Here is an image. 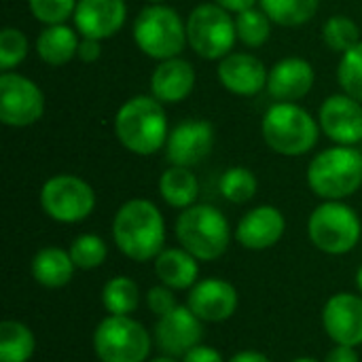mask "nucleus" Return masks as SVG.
<instances>
[{"instance_id":"nucleus-26","label":"nucleus","mask_w":362,"mask_h":362,"mask_svg":"<svg viewBox=\"0 0 362 362\" xmlns=\"http://www.w3.org/2000/svg\"><path fill=\"white\" fill-rule=\"evenodd\" d=\"M36 352L32 329L19 320L0 322V362H30Z\"/></svg>"},{"instance_id":"nucleus-23","label":"nucleus","mask_w":362,"mask_h":362,"mask_svg":"<svg viewBox=\"0 0 362 362\" xmlns=\"http://www.w3.org/2000/svg\"><path fill=\"white\" fill-rule=\"evenodd\" d=\"M76 265L70 252L62 246H45L30 261V274L42 288H64L72 282Z\"/></svg>"},{"instance_id":"nucleus-2","label":"nucleus","mask_w":362,"mask_h":362,"mask_svg":"<svg viewBox=\"0 0 362 362\" xmlns=\"http://www.w3.org/2000/svg\"><path fill=\"white\" fill-rule=\"evenodd\" d=\"M165 104L153 95H134L115 115V136L123 148L148 157L165 148L170 123Z\"/></svg>"},{"instance_id":"nucleus-32","label":"nucleus","mask_w":362,"mask_h":362,"mask_svg":"<svg viewBox=\"0 0 362 362\" xmlns=\"http://www.w3.org/2000/svg\"><path fill=\"white\" fill-rule=\"evenodd\" d=\"M322 40L335 53H346L361 42V28L348 15H333L322 25Z\"/></svg>"},{"instance_id":"nucleus-15","label":"nucleus","mask_w":362,"mask_h":362,"mask_svg":"<svg viewBox=\"0 0 362 362\" xmlns=\"http://www.w3.org/2000/svg\"><path fill=\"white\" fill-rule=\"evenodd\" d=\"M322 329L337 346H362V297L356 293H335L322 308Z\"/></svg>"},{"instance_id":"nucleus-20","label":"nucleus","mask_w":362,"mask_h":362,"mask_svg":"<svg viewBox=\"0 0 362 362\" xmlns=\"http://www.w3.org/2000/svg\"><path fill=\"white\" fill-rule=\"evenodd\" d=\"M316 81L314 66L303 57H284L269 70L267 93L278 102H297L305 98Z\"/></svg>"},{"instance_id":"nucleus-40","label":"nucleus","mask_w":362,"mask_h":362,"mask_svg":"<svg viewBox=\"0 0 362 362\" xmlns=\"http://www.w3.org/2000/svg\"><path fill=\"white\" fill-rule=\"evenodd\" d=\"M214 2H216L218 6H223L225 11L238 15V13H242V11H246V8H252L259 0H214Z\"/></svg>"},{"instance_id":"nucleus-31","label":"nucleus","mask_w":362,"mask_h":362,"mask_svg":"<svg viewBox=\"0 0 362 362\" xmlns=\"http://www.w3.org/2000/svg\"><path fill=\"white\" fill-rule=\"evenodd\" d=\"M68 252H70L76 269L93 272L104 265V261L108 257V246L95 233H81L72 240V244L68 246Z\"/></svg>"},{"instance_id":"nucleus-29","label":"nucleus","mask_w":362,"mask_h":362,"mask_svg":"<svg viewBox=\"0 0 362 362\" xmlns=\"http://www.w3.org/2000/svg\"><path fill=\"white\" fill-rule=\"evenodd\" d=\"M259 189V180L252 170L244 165L227 168L218 180V191L229 204H248Z\"/></svg>"},{"instance_id":"nucleus-33","label":"nucleus","mask_w":362,"mask_h":362,"mask_svg":"<svg viewBox=\"0 0 362 362\" xmlns=\"http://www.w3.org/2000/svg\"><path fill=\"white\" fill-rule=\"evenodd\" d=\"M337 81L344 93L362 102V40L341 55L337 66Z\"/></svg>"},{"instance_id":"nucleus-8","label":"nucleus","mask_w":362,"mask_h":362,"mask_svg":"<svg viewBox=\"0 0 362 362\" xmlns=\"http://www.w3.org/2000/svg\"><path fill=\"white\" fill-rule=\"evenodd\" d=\"M308 235L310 242L325 255H348L361 242V216L344 202H322L308 218Z\"/></svg>"},{"instance_id":"nucleus-7","label":"nucleus","mask_w":362,"mask_h":362,"mask_svg":"<svg viewBox=\"0 0 362 362\" xmlns=\"http://www.w3.org/2000/svg\"><path fill=\"white\" fill-rule=\"evenodd\" d=\"M151 331L134 316H104L91 337L100 362H148L153 350Z\"/></svg>"},{"instance_id":"nucleus-25","label":"nucleus","mask_w":362,"mask_h":362,"mask_svg":"<svg viewBox=\"0 0 362 362\" xmlns=\"http://www.w3.org/2000/svg\"><path fill=\"white\" fill-rule=\"evenodd\" d=\"M159 195L170 208L187 210L197 204L199 180L191 168L170 165L159 178Z\"/></svg>"},{"instance_id":"nucleus-1","label":"nucleus","mask_w":362,"mask_h":362,"mask_svg":"<svg viewBox=\"0 0 362 362\" xmlns=\"http://www.w3.org/2000/svg\"><path fill=\"white\" fill-rule=\"evenodd\" d=\"M110 231L119 252L136 263L155 261L165 248V218L161 210L144 197L127 199L117 210Z\"/></svg>"},{"instance_id":"nucleus-38","label":"nucleus","mask_w":362,"mask_h":362,"mask_svg":"<svg viewBox=\"0 0 362 362\" xmlns=\"http://www.w3.org/2000/svg\"><path fill=\"white\" fill-rule=\"evenodd\" d=\"M180 361L182 362H227L216 348L206 346V344H199L197 348H193L191 352H187Z\"/></svg>"},{"instance_id":"nucleus-4","label":"nucleus","mask_w":362,"mask_h":362,"mask_svg":"<svg viewBox=\"0 0 362 362\" xmlns=\"http://www.w3.org/2000/svg\"><path fill=\"white\" fill-rule=\"evenodd\" d=\"M308 187L322 202H344L362 187V153L335 144L318 153L308 165Z\"/></svg>"},{"instance_id":"nucleus-24","label":"nucleus","mask_w":362,"mask_h":362,"mask_svg":"<svg viewBox=\"0 0 362 362\" xmlns=\"http://www.w3.org/2000/svg\"><path fill=\"white\" fill-rule=\"evenodd\" d=\"M78 42L81 38L76 28H70L66 23L45 25L36 38V53L49 66H64L72 57H76Z\"/></svg>"},{"instance_id":"nucleus-28","label":"nucleus","mask_w":362,"mask_h":362,"mask_svg":"<svg viewBox=\"0 0 362 362\" xmlns=\"http://www.w3.org/2000/svg\"><path fill=\"white\" fill-rule=\"evenodd\" d=\"M259 4L274 23L299 28L316 17L320 0H259Z\"/></svg>"},{"instance_id":"nucleus-16","label":"nucleus","mask_w":362,"mask_h":362,"mask_svg":"<svg viewBox=\"0 0 362 362\" xmlns=\"http://www.w3.org/2000/svg\"><path fill=\"white\" fill-rule=\"evenodd\" d=\"M318 123L335 144L354 146L362 140V102L348 93H333L322 102Z\"/></svg>"},{"instance_id":"nucleus-5","label":"nucleus","mask_w":362,"mask_h":362,"mask_svg":"<svg viewBox=\"0 0 362 362\" xmlns=\"http://www.w3.org/2000/svg\"><path fill=\"white\" fill-rule=\"evenodd\" d=\"M265 144L282 157L310 153L320 138V123L295 102H276L261 121Z\"/></svg>"},{"instance_id":"nucleus-11","label":"nucleus","mask_w":362,"mask_h":362,"mask_svg":"<svg viewBox=\"0 0 362 362\" xmlns=\"http://www.w3.org/2000/svg\"><path fill=\"white\" fill-rule=\"evenodd\" d=\"M45 115V93L17 72H0V123L6 127H30Z\"/></svg>"},{"instance_id":"nucleus-44","label":"nucleus","mask_w":362,"mask_h":362,"mask_svg":"<svg viewBox=\"0 0 362 362\" xmlns=\"http://www.w3.org/2000/svg\"><path fill=\"white\" fill-rule=\"evenodd\" d=\"M291 362H320L318 358H312V356H299V358H295V361Z\"/></svg>"},{"instance_id":"nucleus-27","label":"nucleus","mask_w":362,"mask_h":362,"mask_svg":"<svg viewBox=\"0 0 362 362\" xmlns=\"http://www.w3.org/2000/svg\"><path fill=\"white\" fill-rule=\"evenodd\" d=\"M100 303L110 316H132L140 305V288L129 276H115L102 286Z\"/></svg>"},{"instance_id":"nucleus-14","label":"nucleus","mask_w":362,"mask_h":362,"mask_svg":"<svg viewBox=\"0 0 362 362\" xmlns=\"http://www.w3.org/2000/svg\"><path fill=\"white\" fill-rule=\"evenodd\" d=\"M187 305L206 325H218L235 316L240 308V293L229 280L204 278L189 291Z\"/></svg>"},{"instance_id":"nucleus-10","label":"nucleus","mask_w":362,"mask_h":362,"mask_svg":"<svg viewBox=\"0 0 362 362\" xmlns=\"http://www.w3.org/2000/svg\"><path fill=\"white\" fill-rule=\"evenodd\" d=\"M40 208L55 223L76 225L95 210V191L81 176L55 174L40 187Z\"/></svg>"},{"instance_id":"nucleus-21","label":"nucleus","mask_w":362,"mask_h":362,"mask_svg":"<svg viewBox=\"0 0 362 362\" xmlns=\"http://www.w3.org/2000/svg\"><path fill=\"white\" fill-rule=\"evenodd\" d=\"M195 87V68L178 57L163 59L151 74V95L161 104H178L191 95Z\"/></svg>"},{"instance_id":"nucleus-37","label":"nucleus","mask_w":362,"mask_h":362,"mask_svg":"<svg viewBox=\"0 0 362 362\" xmlns=\"http://www.w3.org/2000/svg\"><path fill=\"white\" fill-rule=\"evenodd\" d=\"M76 57L85 64H93L102 57V40L98 38H87L83 36L81 42H78V51H76Z\"/></svg>"},{"instance_id":"nucleus-35","label":"nucleus","mask_w":362,"mask_h":362,"mask_svg":"<svg viewBox=\"0 0 362 362\" xmlns=\"http://www.w3.org/2000/svg\"><path fill=\"white\" fill-rule=\"evenodd\" d=\"M78 0H28L30 13L45 25L66 23L68 17L74 15Z\"/></svg>"},{"instance_id":"nucleus-41","label":"nucleus","mask_w":362,"mask_h":362,"mask_svg":"<svg viewBox=\"0 0 362 362\" xmlns=\"http://www.w3.org/2000/svg\"><path fill=\"white\" fill-rule=\"evenodd\" d=\"M227 362H274L267 354L257 352V350H242L238 354H233Z\"/></svg>"},{"instance_id":"nucleus-39","label":"nucleus","mask_w":362,"mask_h":362,"mask_svg":"<svg viewBox=\"0 0 362 362\" xmlns=\"http://www.w3.org/2000/svg\"><path fill=\"white\" fill-rule=\"evenodd\" d=\"M322 362H361V356H358L356 348H352V346H337L335 344L327 352V356H325Z\"/></svg>"},{"instance_id":"nucleus-9","label":"nucleus","mask_w":362,"mask_h":362,"mask_svg":"<svg viewBox=\"0 0 362 362\" xmlns=\"http://www.w3.org/2000/svg\"><path fill=\"white\" fill-rule=\"evenodd\" d=\"M187 40L199 57L221 62L233 53L238 40L233 13L225 11L216 2L197 4L187 17Z\"/></svg>"},{"instance_id":"nucleus-3","label":"nucleus","mask_w":362,"mask_h":362,"mask_svg":"<svg viewBox=\"0 0 362 362\" xmlns=\"http://www.w3.org/2000/svg\"><path fill=\"white\" fill-rule=\"evenodd\" d=\"M174 231L178 244L199 263L218 261L231 244V225L227 216L210 204H195L182 210Z\"/></svg>"},{"instance_id":"nucleus-43","label":"nucleus","mask_w":362,"mask_h":362,"mask_svg":"<svg viewBox=\"0 0 362 362\" xmlns=\"http://www.w3.org/2000/svg\"><path fill=\"white\" fill-rule=\"evenodd\" d=\"M356 288H358V293L362 295V265L358 267V272H356Z\"/></svg>"},{"instance_id":"nucleus-22","label":"nucleus","mask_w":362,"mask_h":362,"mask_svg":"<svg viewBox=\"0 0 362 362\" xmlns=\"http://www.w3.org/2000/svg\"><path fill=\"white\" fill-rule=\"evenodd\" d=\"M153 267L159 284L172 291H191L199 282V261L182 246L163 248Z\"/></svg>"},{"instance_id":"nucleus-42","label":"nucleus","mask_w":362,"mask_h":362,"mask_svg":"<svg viewBox=\"0 0 362 362\" xmlns=\"http://www.w3.org/2000/svg\"><path fill=\"white\" fill-rule=\"evenodd\" d=\"M148 362H182V361H180V358H174V356H165V354H161V356L151 358Z\"/></svg>"},{"instance_id":"nucleus-34","label":"nucleus","mask_w":362,"mask_h":362,"mask_svg":"<svg viewBox=\"0 0 362 362\" xmlns=\"http://www.w3.org/2000/svg\"><path fill=\"white\" fill-rule=\"evenodd\" d=\"M28 49V36L19 28H4L0 32V70L11 72L15 66H19L25 59Z\"/></svg>"},{"instance_id":"nucleus-6","label":"nucleus","mask_w":362,"mask_h":362,"mask_svg":"<svg viewBox=\"0 0 362 362\" xmlns=\"http://www.w3.org/2000/svg\"><path fill=\"white\" fill-rule=\"evenodd\" d=\"M134 42L151 59L163 62L178 57L187 40V21L163 2L144 6L134 21Z\"/></svg>"},{"instance_id":"nucleus-18","label":"nucleus","mask_w":362,"mask_h":362,"mask_svg":"<svg viewBox=\"0 0 362 362\" xmlns=\"http://www.w3.org/2000/svg\"><path fill=\"white\" fill-rule=\"evenodd\" d=\"M72 19L81 36L108 40L125 25L127 4L125 0H78Z\"/></svg>"},{"instance_id":"nucleus-30","label":"nucleus","mask_w":362,"mask_h":362,"mask_svg":"<svg viewBox=\"0 0 362 362\" xmlns=\"http://www.w3.org/2000/svg\"><path fill=\"white\" fill-rule=\"evenodd\" d=\"M272 19L263 8H246L235 15V28H238V40L244 42L250 49L263 47L272 36Z\"/></svg>"},{"instance_id":"nucleus-19","label":"nucleus","mask_w":362,"mask_h":362,"mask_svg":"<svg viewBox=\"0 0 362 362\" xmlns=\"http://www.w3.org/2000/svg\"><path fill=\"white\" fill-rule=\"evenodd\" d=\"M216 76L229 93L252 98L267 89L269 70L252 53H229L218 62Z\"/></svg>"},{"instance_id":"nucleus-36","label":"nucleus","mask_w":362,"mask_h":362,"mask_svg":"<svg viewBox=\"0 0 362 362\" xmlns=\"http://www.w3.org/2000/svg\"><path fill=\"white\" fill-rule=\"evenodd\" d=\"M174 293H176V291L168 288L165 284H157V286L148 288L146 295H144V301H146L148 312H151L155 318H161V316L170 314L174 308L180 305V303L176 301Z\"/></svg>"},{"instance_id":"nucleus-17","label":"nucleus","mask_w":362,"mask_h":362,"mask_svg":"<svg viewBox=\"0 0 362 362\" xmlns=\"http://www.w3.org/2000/svg\"><path fill=\"white\" fill-rule=\"evenodd\" d=\"M286 233V218L276 206H257L248 210L238 227L235 240L242 248L252 252H263L274 248Z\"/></svg>"},{"instance_id":"nucleus-45","label":"nucleus","mask_w":362,"mask_h":362,"mask_svg":"<svg viewBox=\"0 0 362 362\" xmlns=\"http://www.w3.org/2000/svg\"><path fill=\"white\" fill-rule=\"evenodd\" d=\"M146 2H151V4H159V2H163V0H146Z\"/></svg>"},{"instance_id":"nucleus-13","label":"nucleus","mask_w":362,"mask_h":362,"mask_svg":"<svg viewBox=\"0 0 362 362\" xmlns=\"http://www.w3.org/2000/svg\"><path fill=\"white\" fill-rule=\"evenodd\" d=\"M214 148V127L204 119H189L170 129L165 142V159L170 165L193 168L202 163Z\"/></svg>"},{"instance_id":"nucleus-12","label":"nucleus","mask_w":362,"mask_h":362,"mask_svg":"<svg viewBox=\"0 0 362 362\" xmlns=\"http://www.w3.org/2000/svg\"><path fill=\"white\" fill-rule=\"evenodd\" d=\"M204 320H199L191 308L178 305L170 314L157 318V325L153 329L155 346L161 354L182 358L187 352L204 344Z\"/></svg>"}]
</instances>
